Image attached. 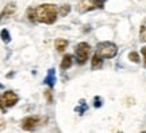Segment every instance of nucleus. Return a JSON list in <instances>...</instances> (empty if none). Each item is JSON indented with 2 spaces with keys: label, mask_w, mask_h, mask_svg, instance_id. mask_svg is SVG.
Listing matches in <instances>:
<instances>
[{
  "label": "nucleus",
  "mask_w": 146,
  "mask_h": 133,
  "mask_svg": "<svg viewBox=\"0 0 146 133\" xmlns=\"http://www.w3.org/2000/svg\"><path fill=\"white\" fill-rule=\"evenodd\" d=\"M58 8L54 4H42L36 8V20L45 24H53L57 20Z\"/></svg>",
  "instance_id": "f257e3e1"
},
{
  "label": "nucleus",
  "mask_w": 146,
  "mask_h": 133,
  "mask_svg": "<svg viewBox=\"0 0 146 133\" xmlns=\"http://www.w3.org/2000/svg\"><path fill=\"white\" fill-rule=\"evenodd\" d=\"M96 52L103 59H111L118 54V47L112 42H100L96 46Z\"/></svg>",
  "instance_id": "f03ea898"
},
{
  "label": "nucleus",
  "mask_w": 146,
  "mask_h": 133,
  "mask_svg": "<svg viewBox=\"0 0 146 133\" xmlns=\"http://www.w3.org/2000/svg\"><path fill=\"white\" fill-rule=\"evenodd\" d=\"M89 51H91V46L85 42H81L78 43L77 47H76V59H77L78 65H84L87 59H88Z\"/></svg>",
  "instance_id": "7ed1b4c3"
},
{
  "label": "nucleus",
  "mask_w": 146,
  "mask_h": 133,
  "mask_svg": "<svg viewBox=\"0 0 146 133\" xmlns=\"http://www.w3.org/2000/svg\"><path fill=\"white\" fill-rule=\"evenodd\" d=\"M98 5L94 0H80L77 4V11L80 14H84V12H88V11L95 10Z\"/></svg>",
  "instance_id": "20e7f679"
},
{
  "label": "nucleus",
  "mask_w": 146,
  "mask_h": 133,
  "mask_svg": "<svg viewBox=\"0 0 146 133\" xmlns=\"http://www.w3.org/2000/svg\"><path fill=\"white\" fill-rule=\"evenodd\" d=\"M18 100H19V97H18V94L14 92H5L4 94H3V105H4L5 107L14 106V105L18 102Z\"/></svg>",
  "instance_id": "39448f33"
},
{
  "label": "nucleus",
  "mask_w": 146,
  "mask_h": 133,
  "mask_svg": "<svg viewBox=\"0 0 146 133\" xmlns=\"http://www.w3.org/2000/svg\"><path fill=\"white\" fill-rule=\"evenodd\" d=\"M38 124H39V117L31 116V117H26L22 121V128L26 129V130H31V129L35 128Z\"/></svg>",
  "instance_id": "423d86ee"
},
{
  "label": "nucleus",
  "mask_w": 146,
  "mask_h": 133,
  "mask_svg": "<svg viewBox=\"0 0 146 133\" xmlns=\"http://www.w3.org/2000/svg\"><path fill=\"white\" fill-rule=\"evenodd\" d=\"M91 66H92L94 70H98V69H100V67L103 66V58H102L98 52L92 56V59H91Z\"/></svg>",
  "instance_id": "0eeeda50"
},
{
  "label": "nucleus",
  "mask_w": 146,
  "mask_h": 133,
  "mask_svg": "<svg viewBox=\"0 0 146 133\" xmlns=\"http://www.w3.org/2000/svg\"><path fill=\"white\" fill-rule=\"evenodd\" d=\"M14 12H15V5L14 4L5 5V8L1 11V14H0V22L3 20V19H5V18H8L10 15H12Z\"/></svg>",
  "instance_id": "6e6552de"
},
{
  "label": "nucleus",
  "mask_w": 146,
  "mask_h": 133,
  "mask_svg": "<svg viewBox=\"0 0 146 133\" xmlns=\"http://www.w3.org/2000/svg\"><path fill=\"white\" fill-rule=\"evenodd\" d=\"M72 63H73V56L70 55V54H66V55L62 58L61 69H62V70H66V69H69V67L72 66Z\"/></svg>",
  "instance_id": "1a4fd4ad"
},
{
  "label": "nucleus",
  "mask_w": 146,
  "mask_h": 133,
  "mask_svg": "<svg viewBox=\"0 0 146 133\" xmlns=\"http://www.w3.org/2000/svg\"><path fill=\"white\" fill-rule=\"evenodd\" d=\"M54 46H56V48H57L58 51H64L68 47V41H65V39H57V41L54 42Z\"/></svg>",
  "instance_id": "9d476101"
},
{
  "label": "nucleus",
  "mask_w": 146,
  "mask_h": 133,
  "mask_svg": "<svg viewBox=\"0 0 146 133\" xmlns=\"http://www.w3.org/2000/svg\"><path fill=\"white\" fill-rule=\"evenodd\" d=\"M45 82H46L50 87L54 85V82H56V77H54V70H53V69H50V71H49V74H47V77H46V79H45Z\"/></svg>",
  "instance_id": "9b49d317"
},
{
  "label": "nucleus",
  "mask_w": 146,
  "mask_h": 133,
  "mask_svg": "<svg viewBox=\"0 0 146 133\" xmlns=\"http://www.w3.org/2000/svg\"><path fill=\"white\" fill-rule=\"evenodd\" d=\"M27 18H29L30 22L36 20V10L35 8H29V10H27Z\"/></svg>",
  "instance_id": "f8f14e48"
},
{
  "label": "nucleus",
  "mask_w": 146,
  "mask_h": 133,
  "mask_svg": "<svg viewBox=\"0 0 146 133\" xmlns=\"http://www.w3.org/2000/svg\"><path fill=\"white\" fill-rule=\"evenodd\" d=\"M0 36H1V39H3V42L4 43H10L11 42V36H10V32H8V30H1V32H0Z\"/></svg>",
  "instance_id": "ddd939ff"
},
{
  "label": "nucleus",
  "mask_w": 146,
  "mask_h": 133,
  "mask_svg": "<svg viewBox=\"0 0 146 133\" xmlns=\"http://www.w3.org/2000/svg\"><path fill=\"white\" fill-rule=\"evenodd\" d=\"M69 11H70V5H69V4L61 5V8H60V15H61V16H66Z\"/></svg>",
  "instance_id": "4468645a"
},
{
  "label": "nucleus",
  "mask_w": 146,
  "mask_h": 133,
  "mask_svg": "<svg viewBox=\"0 0 146 133\" xmlns=\"http://www.w3.org/2000/svg\"><path fill=\"white\" fill-rule=\"evenodd\" d=\"M129 59H130L131 62H134V63H138V62H139V55H138V52L131 51L130 54H129Z\"/></svg>",
  "instance_id": "2eb2a0df"
},
{
  "label": "nucleus",
  "mask_w": 146,
  "mask_h": 133,
  "mask_svg": "<svg viewBox=\"0 0 146 133\" xmlns=\"http://www.w3.org/2000/svg\"><path fill=\"white\" fill-rule=\"evenodd\" d=\"M87 110V105L84 104V101H81V106L80 107H76V112H80V113H83Z\"/></svg>",
  "instance_id": "dca6fc26"
},
{
  "label": "nucleus",
  "mask_w": 146,
  "mask_h": 133,
  "mask_svg": "<svg viewBox=\"0 0 146 133\" xmlns=\"http://www.w3.org/2000/svg\"><path fill=\"white\" fill-rule=\"evenodd\" d=\"M141 41L146 42V28L145 27H142L141 28Z\"/></svg>",
  "instance_id": "f3484780"
},
{
  "label": "nucleus",
  "mask_w": 146,
  "mask_h": 133,
  "mask_svg": "<svg viewBox=\"0 0 146 133\" xmlns=\"http://www.w3.org/2000/svg\"><path fill=\"white\" fill-rule=\"evenodd\" d=\"M95 106H96V107L102 106V98H100V97H95Z\"/></svg>",
  "instance_id": "a211bd4d"
},
{
  "label": "nucleus",
  "mask_w": 146,
  "mask_h": 133,
  "mask_svg": "<svg viewBox=\"0 0 146 133\" xmlns=\"http://www.w3.org/2000/svg\"><path fill=\"white\" fill-rule=\"evenodd\" d=\"M94 1L96 3V5H98L99 8H102V7H103V4H104L106 0H94Z\"/></svg>",
  "instance_id": "6ab92c4d"
},
{
  "label": "nucleus",
  "mask_w": 146,
  "mask_h": 133,
  "mask_svg": "<svg viewBox=\"0 0 146 133\" xmlns=\"http://www.w3.org/2000/svg\"><path fill=\"white\" fill-rule=\"evenodd\" d=\"M45 96H46L47 101H49V102H52V93H50V90H46V92H45Z\"/></svg>",
  "instance_id": "aec40b11"
},
{
  "label": "nucleus",
  "mask_w": 146,
  "mask_h": 133,
  "mask_svg": "<svg viewBox=\"0 0 146 133\" xmlns=\"http://www.w3.org/2000/svg\"><path fill=\"white\" fill-rule=\"evenodd\" d=\"M142 55H143V59H145V66H146V46L145 47H142Z\"/></svg>",
  "instance_id": "412c9836"
},
{
  "label": "nucleus",
  "mask_w": 146,
  "mask_h": 133,
  "mask_svg": "<svg viewBox=\"0 0 146 133\" xmlns=\"http://www.w3.org/2000/svg\"><path fill=\"white\" fill-rule=\"evenodd\" d=\"M4 128V120L3 118H0V129Z\"/></svg>",
  "instance_id": "4be33fe9"
},
{
  "label": "nucleus",
  "mask_w": 146,
  "mask_h": 133,
  "mask_svg": "<svg viewBox=\"0 0 146 133\" xmlns=\"http://www.w3.org/2000/svg\"><path fill=\"white\" fill-rule=\"evenodd\" d=\"M0 107L4 109V105H3V100H1V98H0Z\"/></svg>",
  "instance_id": "5701e85b"
}]
</instances>
